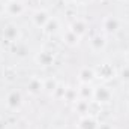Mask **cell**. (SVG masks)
<instances>
[{"label": "cell", "mask_w": 129, "mask_h": 129, "mask_svg": "<svg viewBox=\"0 0 129 129\" xmlns=\"http://www.w3.org/2000/svg\"><path fill=\"white\" fill-rule=\"evenodd\" d=\"M93 99L98 104H110L113 99V92L107 86H98L93 90Z\"/></svg>", "instance_id": "1"}, {"label": "cell", "mask_w": 129, "mask_h": 129, "mask_svg": "<svg viewBox=\"0 0 129 129\" xmlns=\"http://www.w3.org/2000/svg\"><path fill=\"white\" fill-rule=\"evenodd\" d=\"M95 74H96V78H101L104 81H108V80H113L117 74L116 68L110 63H102L99 64L96 69H95Z\"/></svg>", "instance_id": "2"}, {"label": "cell", "mask_w": 129, "mask_h": 129, "mask_svg": "<svg viewBox=\"0 0 129 129\" xmlns=\"http://www.w3.org/2000/svg\"><path fill=\"white\" fill-rule=\"evenodd\" d=\"M101 26H102V32L104 33L114 35V33L119 32V29H120V21L116 17H113V15H107V17H104Z\"/></svg>", "instance_id": "3"}, {"label": "cell", "mask_w": 129, "mask_h": 129, "mask_svg": "<svg viewBox=\"0 0 129 129\" xmlns=\"http://www.w3.org/2000/svg\"><path fill=\"white\" fill-rule=\"evenodd\" d=\"M26 11V6L21 0H8L6 2V14L9 17H20Z\"/></svg>", "instance_id": "4"}, {"label": "cell", "mask_w": 129, "mask_h": 129, "mask_svg": "<svg viewBox=\"0 0 129 129\" xmlns=\"http://www.w3.org/2000/svg\"><path fill=\"white\" fill-rule=\"evenodd\" d=\"M21 38V32L20 29L15 26V24H8L5 29H3V39L11 42V44H17Z\"/></svg>", "instance_id": "5"}, {"label": "cell", "mask_w": 129, "mask_h": 129, "mask_svg": "<svg viewBox=\"0 0 129 129\" xmlns=\"http://www.w3.org/2000/svg\"><path fill=\"white\" fill-rule=\"evenodd\" d=\"M89 45H90V50H92L93 53H102V51L105 50V47H107V39H105L104 35L96 33V35H93V36L90 38Z\"/></svg>", "instance_id": "6"}, {"label": "cell", "mask_w": 129, "mask_h": 129, "mask_svg": "<svg viewBox=\"0 0 129 129\" xmlns=\"http://www.w3.org/2000/svg\"><path fill=\"white\" fill-rule=\"evenodd\" d=\"M21 104H23V96H21V93L18 90H12L11 93H8V96H6V107L9 110L15 111V110H18L21 107Z\"/></svg>", "instance_id": "7"}, {"label": "cell", "mask_w": 129, "mask_h": 129, "mask_svg": "<svg viewBox=\"0 0 129 129\" xmlns=\"http://www.w3.org/2000/svg\"><path fill=\"white\" fill-rule=\"evenodd\" d=\"M50 18H51V17H50V14H48L45 9H38V11L32 15L33 24H35L38 29H44V26L48 23V20H50Z\"/></svg>", "instance_id": "8"}, {"label": "cell", "mask_w": 129, "mask_h": 129, "mask_svg": "<svg viewBox=\"0 0 129 129\" xmlns=\"http://www.w3.org/2000/svg\"><path fill=\"white\" fill-rule=\"evenodd\" d=\"M35 60H36V63L39 66H50L54 62V54L51 51H48V50H42V51H39L36 54Z\"/></svg>", "instance_id": "9"}, {"label": "cell", "mask_w": 129, "mask_h": 129, "mask_svg": "<svg viewBox=\"0 0 129 129\" xmlns=\"http://www.w3.org/2000/svg\"><path fill=\"white\" fill-rule=\"evenodd\" d=\"M98 126H99V122L90 114L83 116L78 122V129H98Z\"/></svg>", "instance_id": "10"}, {"label": "cell", "mask_w": 129, "mask_h": 129, "mask_svg": "<svg viewBox=\"0 0 129 129\" xmlns=\"http://www.w3.org/2000/svg\"><path fill=\"white\" fill-rule=\"evenodd\" d=\"M95 78H96V74H95V69L92 68H83L78 72V80L81 81V84H92Z\"/></svg>", "instance_id": "11"}, {"label": "cell", "mask_w": 129, "mask_h": 129, "mask_svg": "<svg viewBox=\"0 0 129 129\" xmlns=\"http://www.w3.org/2000/svg\"><path fill=\"white\" fill-rule=\"evenodd\" d=\"M71 30L74 33H77V35L81 38V36H84L86 32H87V23H86L84 20H81V18H77V20H74V23L71 24Z\"/></svg>", "instance_id": "12"}, {"label": "cell", "mask_w": 129, "mask_h": 129, "mask_svg": "<svg viewBox=\"0 0 129 129\" xmlns=\"http://www.w3.org/2000/svg\"><path fill=\"white\" fill-rule=\"evenodd\" d=\"M93 87H90V84H83L77 92H78V99H83V101H92L93 99Z\"/></svg>", "instance_id": "13"}, {"label": "cell", "mask_w": 129, "mask_h": 129, "mask_svg": "<svg viewBox=\"0 0 129 129\" xmlns=\"http://www.w3.org/2000/svg\"><path fill=\"white\" fill-rule=\"evenodd\" d=\"M27 89H29V93L38 95V93H41L44 90V81L36 78V77H33L32 80L29 81V84H27Z\"/></svg>", "instance_id": "14"}, {"label": "cell", "mask_w": 129, "mask_h": 129, "mask_svg": "<svg viewBox=\"0 0 129 129\" xmlns=\"http://www.w3.org/2000/svg\"><path fill=\"white\" fill-rule=\"evenodd\" d=\"M80 39H81V38H80L77 33H74L71 29H68L63 35V42L68 44L69 47H77V45L80 44Z\"/></svg>", "instance_id": "15"}, {"label": "cell", "mask_w": 129, "mask_h": 129, "mask_svg": "<svg viewBox=\"0 0 129 129\" xmlns=\"http://www.w3.org/2000/svg\"><path fill=\"white\" fill-rule=\"evenodd\" d=\"M89 108H90V102L89 101H83V99H78L74 102V110L83 116H86L89 113Z\"/></svg>", "instance_id": "16"}, {"label": "cell", "mask_w": 129, "mask_h": 129, "mask_svg": "<svg viewBox=\"0 0 129 129\" xmlns=\"http://www.w3.org/2000/svg\"><path fill=\"white\" fill-rule=\"evenodd\" d=\"M59 27H60V24H59V20L57 18H50L48 20V23L44 26V32L47 33V35H54V33L59 30Z\"/></svg>", "instance_id": "17"}, {"label": "cell", "mask_w": 129, "mask_h": 129, "mask_svg": "<svg viewBox=\"0 0 129 129\" xmlns=\"http://www.w3.org/2000/svg\"><path fill=\"white\" fill-rule=\"evenodd\" d=\"M27 53H29V48H27L26 44H23V42H17L15 44V54L18 57H26Z\"/></svg>", "instance_id": "18"}, {"label": "cell", "mask_w": 129, "mask_h": 129, "mask_svg": "<svg viewBox=\"0 0 129 129\" xmlns=\"http://www.w3.org/2000/svg\"><path fill=\"white\" fill-rule=\"evenodd\" d=\"M117 74H119V77H120V80H122L123 83H129V63L123 64V66L117 71Z\"/></svg>", "instance_id": "19"}, {"label": "cell", "mask_w": 129, "mask_h": 129, "mask_svg": "<svg viewBox=\"0 0 129 129\" xmlns=\"http://www.w3.org/2000/svg\"><path fill=\"white\" fill-rule=\"evenodd\" d=\"M64 101H69V102H75V101H78V92L75 90V89H66V93H64Z\"/></svg>", "instance_id": "20"}, {"label": "cell", "mask_w": 129, "mask_h": 129, "mask_svg": "<svg viewBox=\"0 0 129 129\" xmlns=\"http://www.w3.org/2000/svg\"><path fill=\"white\" fill-rule=\"evenodd\" d=\"M57 86H59V83L56 80H45L44 81V89L48 90V92H51V93L57 89Z\"/></svg>", "instance_id": "21"}, {"label": "cell", "mask_w": 129, "mask_h": 129, "mask_svg": "<svg viewBox=\"0 0 129 129\" xmlns=\"http://www.w3.org/2000/svg\"><path fill=\"white\" fill-rule=\"evenodd\" d=\"M53 93H54V96H56V98H59V99H63V98H64V93H66V87H63V86H60V84H59V86H57V89H56Z\"/></svg>", "instance_id": "22"}, {"label": "cell", "mask_w": 129, "mask_h": 129, "mask_svg": "<svg viewBox=\"0 0 129 129\" xmlns=\"http://www.w3.org/2000/svg\"><path fill=\"white\" fill-rule=\"evenodd\" d=\"M6 14V3L3 0H0V17Z\"/></svg>", "instance_id": "23"}, {"label": "cell", "mask_w": 129, "mask_h": 129, "mask_svg": "<svg viewBox=\"0 0 129 129\" xmlns=\"http://www.w3.org/2000/svg\"><path fill=\"white\" fill-rule=\"evenodd\" d=\"M98 129H113V126H111L110 123H99Z\"/></svg>", "instance_id": "24"}, {"label": "cell", "mask_w": 129, "mask_h": 129, "mask_svg": "<svg viewBox=\"0 0 129 129\" xmlns=\"http://www.w3.org/2000/svg\"><path fill=\"white\" fill-rule=\"evenodd\" d=\"M0 129H8V123L3 119H0Z\"/></svg>", "instance_id": "25"}, {"label": "cell", "mask_w": 129, "mask_h": 129, "mask_svg": "<svg viewBox=\"0 0 129 129\" xmlns=\"http://www.w3.org/2000/svg\"><path fill=\"white\" fill-rule=\"evenodd\" d=\"M75 3H78V5H86V3H89V0H74Z\"/></svg>", "instance_id": "26"}, {"label": "cell", "mask_w": 129, "mask_h": 129, "mask_svg": "<svg viewBox=\"0 0 129 129\" xmlns=\"http://www.w3.org/2000/svg\"><path fill=\"white\" fill-rule=\"evenodd\" d=\"M125 59H126V63H129V50H126L125 53Z\"/></svg>", "instance_id": "27"}, {"label": "cell", "mask_w": 129, "mask_h": 129, "mask_svg": "<svg viewBox=\"0 0 129 129\" xmlns=\"http://www.w3.org/2000/svg\"><path fill=\"white\" fill-rule=\"evenodd\" d=\"M62 2H63V3H72L74 0H62Z\"/></svg>", "instance_id": "28"}, {"label": "cell", "mask_w": 129, "mask_h": 129, "mask_svg": "<svg viewBox=\"0 0 129 129\" xmlns=\"http://www.w3.org/2000/svg\"><path fill=\"white\" fill-rule=\"evenodd\" d=\"M117 2H123V0H117Z\"/></svg>", "instance_id": "29"}, {"label": "cell", "mask_w": 129, "mask_h": 129, "mask_svg": "<svg viewBox=\"0 0 129 129\" xmlns=\"http://www.w3.org/2000/svg\"><path fill=\"white\" fill-rule=\"evenodd\" d=\"M96 2H99V0H96Z\"/></svg>", "instance_id": "30"}]
</instances>
